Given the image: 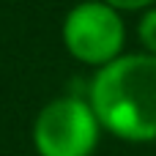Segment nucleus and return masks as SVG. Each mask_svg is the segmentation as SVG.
Segmentation results:
<instances>
[{"label": "nucleus", "mask_w": 156, "mask_h": 156, "mask_svg": "<svg viewBox=\"0 0 156 156\" xmlns=\"http://www.w3.org/2000/svg\"><path fill=\"white\" fill-rule=\"evenodd\" d=\"M126 22L118 8L104 0L74 3L60 25V38L66 52L90 69H101L126 52Z\"/></svg>", "instance_id": "7ed1b4c3"}, {"label": "nucleus", "mask_w": 156, "mask_h": 156, "mask_svg": "<svg viewBox=\"0 0 156 156\" xmlns=\"http://www.w3.org/2000/svg\"><path fill=\"white\" fill-rule=\"evenodd\" d=\"M104 3H110V5L118 8L121 14H140V11L156 5V0H104Z\"/></svg>", "instance_id": "39448f33"}, {"label": "nucleus", "mask_w": 156, "mask_h": 156, "mask_svg": "<svg viewBox=\"0 0 156 156\" xmlns=\"http://www.w3.org/2000/svg\"><path fill=\"white\" fill-rule=\"evenodd\" d=\"M88 101L101 129L123 143H156V55L123 52L96 69Z\"/></svg>", "instance_id": "f257e3e1"}, {"label": "nucleus", "mask_w": 156, "mask_h": 156, "mask_svg": "<svg viewBox=\"0 0 156 156\" xmlns=\"http://www.w3.org/2000/svg\"><path fill=\"white\" fill-rule=\"evenodd\" d=\"M104 129L88 96H58L33 118L36 156H93Z\"/></svg>", "instance_id": "f03ea898"}, {"label": "nucleus", "mask_w": 156, "mask_h": 156, "mask_svg": "<svg viewBox=\"0 0 156 156\" xmlns=\"http://www.w3.org/2000/svg\"><path fill=\"white\" fill-rule=\"evenodd\" d=\"M137 41H140L143 52L156 55V5L140 11V19H137Z\"/></svg>", "instance_id": "20e7f679"}]
</instances>
